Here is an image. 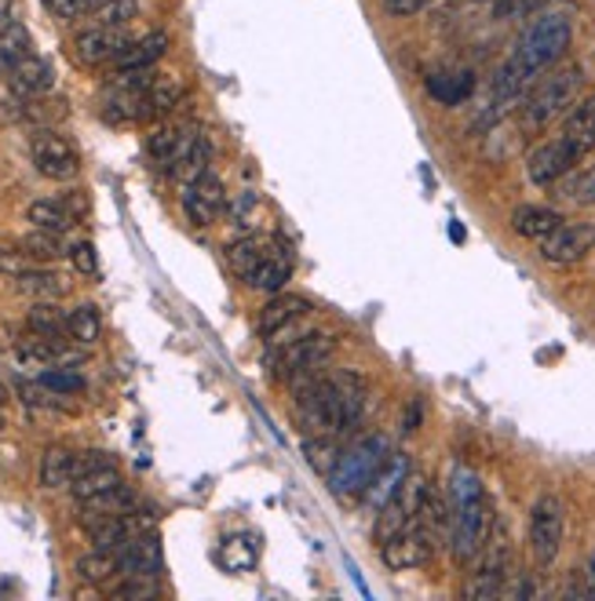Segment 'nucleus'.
Masks as SVG:
<instances>
[{"instance_id":"f257e3e1","label":"nucleus","mask_w":595,"mask_h":601,"mask_svg":"<svg viewBox=\"0 0 595 601\" xmlns=\"http://www.w3.org/2000/svg\"><path fill=\"white\" fill-rule=\"evenodd\" d=\"M570 41H574V19H570L566 11H541L526 27V33L515 41L512 55L493 73V88H490L493 109L482 117L486 125L504 117L512 106H519L522 95L533 88V81H537L541 73H549L559 59L566 55Z\"/></svg>"},{"instance_id":"f03ea898","label":"nucleus","mask_w":595,"mask_h":601,"mask_svg":"<svg viewBox=\"0 0 595 601\" xmlns=\"http://www.w3.org/2000/svg\"><path fill=\"white\" fill-rule=\"evenodd\" d=\"M296 420L303 431L311 434H344L351 431L362 412H366V401H369V387L366 379L351 368H340V372H314L300 376L296 379Z\"/></svg>"},{"instance_id":"7ed1b4c3","label":"nucleus","mask_w":595,"mask_h":601,"mask_svg":"<svg viewBox=\"0 0 595 601\" xmlns=\"http://www.w3.org/2000/svg\"><path fill=\"white\" fill-rule=\"evenodd\" d=\"M493 533V507L486 499V488L479 482V474L457 463L449 471V555H453L457 566H471L486 539Z\"/></svg>"},{"instance_id":"20e7f679","label":"nucleus","mask_w":595,"mask_h":601,"mask_svg":"<svg viewBox=\"0 0 595 601\" xmlns=\"http://www.w3.org/2000/svg\"><path fill=\"white\" fill-rule=\"evenodd\" d=\"M581 88H585V70L581 66H563V70H552L549 77H537L533 88L522 95V106H519L522 128L544 131L552 120L566 117L581 99Z\"/></svg>"},{"instance_id":"39448f33","label":"nucleus","mask_w":595,"mask_h":601,"mask_svg":"<svg viewBox=\"0 0 595 601\" xmlns=\"http://www.w3.org/2000/svg\"><path fill=\"white\" fill-rule=\"evenodd\" d=\"M395 456L392 441L384 434H373V437H362L355 449L340 452L336 467L330 471V493L340 499H355V496H366L369 485L376 482V474L387 467V460Z\"/></svg>"},{"instance_id":"423d86ee","label":"nucleus","mask_w":595,"mask_h":601,"mask_svg":"<svg viewBox=\"0 0 595 601\" xmlns=\"http://www.w3.org/2000/svg\"><path fill=\"white\" fill-rule=\"evenodd\" d=\"M336 339L330 333H300V336H285L278 339V347L271 354V368L274 379H285V383H296L300 376L314 372L325 361L333 358Z\"/></svg>"},{"instance_id":"0eeeda50","label":"nucleus","mask_w":595,"mask_h":601,"mask_svg":"<svg viewBox=\"0 0 595 601\" xmlns=\"http://www.w3.org/2000/svg\"><path fill=\"white\" fill-rule=\"evenodd\" d=\"M428 488H431L428 477L409 474L406 482H403V488H398V493L387 499L380 510H376V525H373L376 547L387 544L392 536H398L403 529H409V525L420 521V510H424V499H428Z\"/></svg>"},{"instance_id":"6e6552de","label":"nucleus","mask_w":595,"mask_h":601,"mask_svg":"<svg viewBox=\"0 0 595 601\" xmlns=\"http://www.w3.org/2000/svg\"><path fill=\"white\" fill-rule=\"evenodd\" d=\"M563 533H566V507L563 499L544 493L530 507V555L541 569H549L563 550Z\"/></svg>"},{"instance_id":"1a4fd4ad","label":"nucleus","mask_w":595,"mask_h":601,"mask_svg":"<svg viewBox=\"0 0 595 601\" xmlns=\"http://www.w3.org/2000/svg\"><path fill=\"white\" fill-rule=\"evenodd\" d=\"M435 547H439V536H435L428 525H409L398 536H392L387 544H380V561L392 572H409V569H424L435 558Z\"/></svg>"},{"instance_id":"9d476101","label":"nucleus","mask_w":595,"mask_h":601,"mask_svg":"<svg viewBox=\"0 0 595 601\" xmlns=\"http://www.w3.org/2000/svg\"><path fill=\"white\" fill-rule=\"evenodd\" d=\"M581 161H585V154L570 139H563V135H555V139L541 143L537 150L526 157V179L533 187H555V182L566 179Z\"/></svg>"},{"instance_id":"9b49d317","label":"nucleus","mask_w":595,"mask_h":601,"mask_svg":"<svg viewBox=\"0 0 595 601\" xmlns=\"http://www.w3.org/2000/svg\"><path fill=\"white\" fill-rule=\"evenodd\" d=\"M30 157H33V168H38L44 179H55V182H70L81 171V154L55 131L33 135Z\"/></svg>"},{"instance_id":"f8f14e48","label":"nucleus","mask_w":595,"mask_h":601,"mask_svg":"<svg viewBox=\"0 0 595 601\" xmlns=\"http://www.w3.org/2000/svg\"><path fill=\"white\" fill-rule=\"evenodd\" d=\"M537 252L552 266H574L588 252H595V223H563L544 241H537Z\"/></svg>"},{"instance_id":"ddd939ff","label":"nucleus","mask_w":595,"mask_h":601,"mask_svg":"<svg viewBox=\"0 0 595 601\" xmlns=\"http://www.w3.org/2000/svg\"><path fill=\"white\" fill-rule=\"evenodd\" d=\"M184 215L190 219L194 226H212L216 219L227 212V190H223V179H216L212 171H205L201 179H194L184 187Z\"/></svg>"},{"instance_id":"4468645a","label":"nucleus","mask_w":595,"mask_h":601,"mask_svg":"<svg viewBox=\"0 0 595 601\" xmlns=\"http://www.w3.org/2000/svg\"><path fill=\"white\" fill-rule=\"evenodd\" d=\"M117 566L121 576H143V580H157L165 572V550H161V539L157 533H139L132 536L128 544H121L117 550Z\"/></svg>"},{"instance_id":"2eb2a0df","label":"nucleus","mask_w":595,"mask_h":601,"mask_svg":"<svg viewBox=\"0 0 595 601\" xmlns=\"http://www.w3.org/2000/svg\"><path fill=\"white\" fill-rule=\"evenodd\" d=\"M125 48H128V33L114 27H95L74 36V59L92 70L117 63V55L125 52Z\"/></svg>"},{"instance_id":"dca6fc26","label":"nucleus","mask_w":595,"mask_h":601,"mask_svg":"<svg viewBox=\"0 0 595 601\" xmlns=\"http://www.w3.org/2000/svg\"><path fill=\"white\" fill-rule=\"evenodd\" d=\"M311 310H314L311 299L289 296V292H278V296L260 310V336H267L271 342L285 339L289 333H293V325L307 321Z\"/></svg>"},{"instance_id":"f3484780","label":"nucleus","mask_w":595,"mask_h":601,"mask_svg":"<svg viewBox=\"0 0 595 601\" xmlns=\"http://www.w3.org/2000/svg\"><path fill=\"white\" fill-rule=\"evenodd\" d=\"M289 277H293V252H289L282 241H267V249H263V255H260V263L249 270L246 285L278 296V292H282V288L289 285Z\"/></svg>"},{"instance_id":"a211bd4d","label":"nucleus","mask_w":595,"mask_h":601,"mask_svg":"<svg viewBox=\"0 0 595 601\" xmlns=\"http://www.w3.org/2000/svg\"><path fill=\"white\" fill-rule=\"evenodd\" d=\"M198 125H187V120H176V125H161L157 128L150 139H147V154H150V161L157 168H165V171H173V165L190 150V143L198 139Z\"/></svg>"},{"instance_id":"6ab92c4d","label":"nucleus","mask_w":595,"mask_h":601,"mask_svg":"<svg viewBox=\"0 0 595 601\" xmlns=\"http://www.w3.org/2000/svg\"><path fill=\"white\" fill-rule=\"evenodd\" d=\"M8 88L11 95H19V99H38V95H48L55 88V70L48 59L27 55L22 63L8 70Z\"/></svg>"},{"instance_id":"aec40b11","label":"nucleus","mask_w":595,"mask_h":601,"mask_svg":"<svg viewBox=\"0 0 595 601\" xmlns=\"http://www.w3.org/2000/svg\"><path fill=\"white\" fill-rule=\"evenodd\" d=\"M84 212V201L77 204L74 198H41L27 208V219L33 230H52V234H66L77 226V215Z\"/></svg>"},{"instance_id":"412c9836","label":"nucleus","mask_w":595,"mask_h":601,"mask_svg":"<svg viewBox=\"0 0 595 601\" xmlns=\"http://www.w3.org/2000/svg\"><path fill=\"white\" fill-rule=\"evenodd\" d=\"M563 223H566L563 212H555L549 204H519L512 212V230L526 241H544Z\"/></svg>"},{"instance_id":"4be33fe9","label":"nucleus","mask_w":595,"mask_h":601,"mask_svg":"<svg viewBox=\"0 0 595 601\" xmlns=\"http://www.w3.org/2000/svg\"><path fill=\"white\" fill-rule=\"evenodd\" d=\"M476 92V73L471 70H442L428 77V95L442 106H460Z\"/></svg>"},{"instance_id":"5701e85b","label":"nucleus","mask_w":595,"mask_h":601,"mask_svg":"<svg viewBox=\"0 0 595 601\" xmlns=\"http://www.w3.org/2000/svg\"><path fill=\"white\" fill-rule=\"evenodd\" d=\"M77 456L81 452L66 449V445H52L41 456V471H38V482L41 488H66L70 482L77 477Z\"/></svg>"},{"instance_id":"b1692460","label":"nucleus","mask_w":595,"mask_h":601,"mask_svg":"<svg viewBox=\"0 0 595 601\" xmlns=\"http://www.w3.org/2000/svg\"><path fill=\"white\" fill-rule=\"evenodd\" d=\"M563 139L574 143L585 157L595 150V95L577 99L574 109L563 117Z\"/></svg>"},{"instance_id":"393cba45","label":"nucleus","mask_w":595,"mask_h":601,"mask_svg":"<svg viewBox=\"0 0 595 601\" xmlns=\"http://www.w3.org/2000/svg\"><path fill=\"white\" fill-rule=\"evenodd\" d=\"M413 474V463H409V456L406 452H395L392 460H387V467L376 474V482L369 485V493H366V503L373 510H380L387 499H392L398 488H403V482Z\"/></svg>"},{"instance_id":"a878e982","label":"nucleus","mask_w":595,"mask_h":601,"mask_svg":"<svg viewBox=\"0 0 595 601\" xmlns=\"http://www.w3.org/2000/svg\"><path fill=\"white\" fill-rule=\"evenodd\" d=\"M168 52V33H147V36H139V41H128L125 52L117 55V70H150L157 66V59H161Z\"/></svg>"},{"instance_id":"bb28decb","label":"nucleus","mask_w":595,"mask_h":601,"mask_svg":"<svg viewBox=\"0 0 595 601\" xmlns=\"http://www.w3.org/2000/svg\"><path fill=\"white\" fill-rule=\"evenodd\" d=\"M125 485V474L117 471V463H103V467H95L88 474L74 477V485H70V493H74L77 503H88L95 496H106L111 488Z\"/></svg>"},{"instance_id":"cd10ccee","label":"nucleus","mask_w":595,"mask_h":601,"mask_svg":"<svg viewBox=\"0 0 595 601\" xmlns=\"http://www.w3.org/2000/svg\"><path fill=\"white\" fill-rule=\"evenodd\" d=\"M209 165H212V143H209V135H201L198 131V139L190 143V150L179 157V161L173 165V171H168V176H173L176 182H194V179H201L205 171H209Z\"/></svg>"},{"instance_id":"c85d7f7f","label":"nucleus","mask_w":595,"mask_h":601,"mask_svg":"<svg viewBox=\"0 0 595 601\" xmlns=\"http://www.w3.org/2000/svg\"><path fill=\"white\" fill-rule=\"evenodd\" d=\"M66 317H70V310H63L55 299H38L33 310L27 314V328L33 336L59 339V336H66Z\"/></svg>"},{"instance_id":"c756f323","label":"nucleus","mask_w":595,"mask_h":601,"mask_svg":"<svg viewBox=\"0 0 595 601\" xmlns=\"http://www.w3.org/2000/svg\"><path fill=\"white\" fill-rule=\"evenodd\" d=\"M27 55H33L30 30L22 27V22H8V27H0V77H8V70L22 63Z\"/></svg>"},{"instance_id":"7c9ffc66","label":"nucleus","mask_w":595,"mask_h":601,"mask_svg":"<svg viewBox=\"0 0 595 601\" xmlns=\"http://www.w3.org/2000/svg\"><path fill=\"white\" fill-rule=\"evenodd\" d=\"M508 566H479L476 572L468 576L464 583V598H476V601H493V598H504V587H508Z\"/></svg>"},{"instance_id":"2f4dec72","label":"nucleus","mask_w":595,"mask_h":601,"mask_svg":"<svg viewBox=\"0 0 595 601\" xmlns=\"http://www.w3.org/2000/svg\"><path fill=\"white\" fill-rule=\"evenodd\" d=\"M66 336L77 342V347H95L103 336V317H100V306L92 303H81L77 310H70L66 317Z\"/></svg>"},{"instance_id":"473e14b6","label":"nucleus","mask_w":595,"mask_h":601,"mask_svg":"<svg viewBox=\"0 0 595 601\" xmlns=\"http://www.w3.org/2000/svg\"><path fill=\"white\" fill-rule=\"evenodd\" d=\"M77 576L88 587H111L121 576L117 555H114V550H92V555L77 558Z\"/></svg>"},{"instance_id":"72a5a7b5","label":"nucleus","mask_w":595,"mask_h":601,"mask_svg":"<svg viewBox=\"0 0 595 601\" xmlns=\"http://www.w3.org/2000/svg\"><path fill=\"white\" fill-rule=\"evenodd\" d=\"M15 288L27 292V296H38V299H59L66 292V281L59 277V274H52V270L30 266V270H22V274L15 277Z\"/></svg>"},{"instance_id":"f704fd0d","label":"nucleus","mask_w":595,"mask_h":601,"mask_svg":"<svg viewBox=\"0 0 595 601\" xmlns=\"http://www.w3.org/2000/svg\"><path fill=\"white\" fill-rule=\"evenodd\" d=\"M555 190H559V198L570 201V204H581V208L595 204V165H588V168H574L566 179H559V182H555Z\"/></svg>"},{"instance_id":"c9c22d12","label":"nucleus","mask_w":595,"mask_h":601,"mask_svg":"<svg viewBox=\"0 0 595 601\" xmlns=\"http://www.w3.org/2000/svg\"><path fill=\"white\" fill-rule=\"evenodd\" d=\"M340 449L336 445V434H311L307 441H303V456H307V463L319 474L330 477V471L336 467V460H340Z\"/></svg>"},{"instance_id":"e433bc0d","label":"nucleus","mask_w":595,"mask_h":601,"mask_svg":"<svg viewBox=\"0 0 595 601\" xmlns=\"http://www.w3.org/2000/svg\"><path fill=\"white\" fill-rule=\"evenodd\" d=\"M19 249L38 263H52L59 255H70V249H63V234H52V230H33L19 241Z\"/></svg>"},{"instance_id":"4c0bfd02","label":"nucleus","mask_w":595,"mask_h":601,"mask_svg":"<svg viewBox=\"0 0 595 601\" xmlns=\"http://www.w3.org/2000/svg\"><path fill=\"white\" fill-rule=\"evenodd\" d=\"M267 241L271 238H246V241H234L227 249V263H230V270L246 281L249 277V270L260 263V255H263V249H267Z\"/></svg>"},{"instance_id":"58836bf2","label":"nucleus","mask_w":595,"mask_h":601,"mask_svg":"<svg viewBox=\"0 0 595 601\" xmlns=\"http://www.w3.org/2000/svg\"><path fill=\"white\" fill-rule=\"evenodd\" d=\"M81 507H84L88 518H95V514H125V510L136 507V493H132L128 485H117L106 496H95L88 503H81Z\"/></svg>"},{"instance_id":"ea45409f","label":"nucleus","mask_w":595,"mask_h":601,"mask_svg":"<svg viewBox=\"0 0 595 601\" xmlns=\"http://www.w3.org/2000/svg\"><path fill=\"white\" fill-rule=\"evenodd\" d=\"M136 15H139L136 0H103V4L95 8V22H100V27H114V30H125Z\"/></svg>"},{"instance_id":"a19ab883","label":"nucleus","mask_w":595,"mask_h":601,"mask_svg":"<svg viewBox=\"0 0 595 601\" xmlns=\"http://www.w3.org/2000/svg\"><path fill=\"white\" fill-rule=\"evenodd\" d=\"M38 387L41 390H52V394H77V390H84V379L74 372V368H44V372L38 376Z\"/></svg>"},{"instance_id":"79ce46f5","label":"nucleus","mask_w":595,"mask_h":601,"mask_svg":"<svg viewBox=\"0 0 595 601\" xmlns=\"http://www.w3.org/2000/svg\"><path fill=\"white\" fill-rule=\"evenodd\" d=\"M100 4H103V0H44L48 15H55V19H63V22L95 15V8H100Z\"/></svg>"},{"instance_id":"37998d69","label":"nucleus","mask_w":595,"mask_h":601,"mask_svg":"<svg viewBox=\"0 0 595 601\" xmlns=\"http://www.w3.org/2000/svg\"><path fill=\"white\" fill-rule=\"evenodd\" d=\"M70 263H74V270H77V274H84V277H95V274H100V252H95V244H92V241L70 244Z\"/></svg>"},{"instance_id":"c03bdc74","label":"nucleus","mask_w":595,"mask_h":601,"mask_svg":"<svg viewBox=\"0 0 595 601\" xmlns=\"http://www.w3.org/2000/svg\"><path fill=\"white\" fill-rule=\"evenodd\" d=\"M114 598H154L157 580H143V576H125V583L111 587Z\"/></svg>"},{"instance_id":"a18cd8bd","label":"nucleus","mask_w":595,"mask_h":601,"mask_svg":"<svg viewBox=\"0 0 595 601\" xmlns=\"http://www.w3.org/2000/svg\"><path fill=\"white\" fill-rule=\"evenodd\" d=\"M537 11V0H493L497 19H526Z\"/></svg>"},{"instance_id":"49530a36","label":"nucleus","mask_w":595,"mask_h":601,"mask_svg":"<svg viewBox=\"0 0 595 601\" xmlns=\"http://www.w3.org/2000/svg\"><path fill=\"white\" fill-rule=\"evenodd\" d=\"M428 4H431V0H380L387 19H413V15H420Z\"/></svg>"},{"instance_id":"de8ad7c7","label":"nucleus","mask_w":595,"mask_h":601,"mask_svg":"<svg viewBox=\"0 0 595 601\" xmlns=\"http://www.w3.org/2000/svg\"><path fill=\"white\" fill-rule=\"evenodd\" d=\"M30 255L27 252H8V249H0V274H8V277H19L22 270H30Z\"/></svg>"},{"instance_id":"09e8293b","label":"nucleus","mask_w":595,"mask_h":601,"mask_svg":"<svg viewBox=\"0 0 595 601\" xmlns=\"http://www.w3.org/2000/svg\"><path fill=\"white\" fill-rule=\"evenodd\" d=\"M581 598H595V555L588 558V569H585V583L577 587Z\"/></svg>"},{"instance_id":"8fccbe9b","label":"nucleus","mask_w":595,"mask_h":601,"mask_svg":"<svg viewBox=\"0 0 595 601\" xmlns=\"http://www.w3.org/2000/svg\"><path fill=\"white\" fill-rule=\"evenodd\" d=\"M11 8H15V0H0V27L11 22Z\"/></svg>"},{"instance_id":"3c124183","label":"nucleus","mask_w":595,"mask_h":601,"mask_svg":"<svg viewBox=\"0 0 595 601\" xmlns=\"http://www.w3.org/2000/svg\"><path fill=\"white\" fill-rule=\"evenodd\" d=\"M8 401V387L4 383H0V404H4Z\"/></svg>"},{"instance_id":"603ef678","label":"nucleus","mask_w":595,"mask_h":601,"mask_svg":"<svg viewBox=\"0 0 595 601\" xmlns=\"http://www.w3.org/2000/svg\"><path fill=\"white\" fill-rule=\"evenodd\" d=\"M0 431H4V412H0Z\"/></svg>"}]
</instances>
